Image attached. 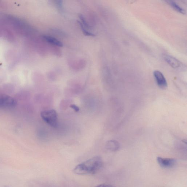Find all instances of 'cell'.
<instances>
[{
	"instance_id": "6da1fadb",
	"label": "cell",
	"mask_w": 187,
	"mask_h": 187,
	"mask_svg": "<svg viewBox=\"0 0 187 187\" xmlns=\"http://www.w3.org/2000/svg\"><path fill=\"white\" fill-rule=\"evenodd\" d=\"M103 166L101 157H95L77 165L73 169V172L78 175H92L98 172Z\"/></svg>"
},
{
	"instance_id": "7a4b0ae2",
	"label": "cell",
	"mask_w": 187,
	"mask_h": 187,
	"mask_svg": "<svg viewBox=\"0 0 187 187\" xmlns=\"http://www.w3.org/2000/svg\"><path fill=\"white\" fill-rule=\"evenodd\" d=\"M41 117L43 121L53 128L58 125V115L55 110H49L41 112Z\"/></svg>"
},
{
	"instance_id": "3957f363",
	"label": "cell",
	"mask_w": 187,
	"mask_h": 187,
	"mask_svg": "<svg viewBox=\"0 0 187 187\" xmlns=\"http://www.w3.org/2000/svg\"><path fill=\"white\" fill-rule=\"evenodd\" d=\"M16 104V101L12 97L6 95H0V107L11 108Z\"/></svg>"
},
{
	"instance_id": "277c9868",
	"label": "cell",
	"mask_w": 187,
	"mask_h": 187,
	"mask_svg": "<svg viewBox=\"0 0 187 187\" xmlns=\"http://www.w3.org/2000/svg\"><path fill=\"white\" fill-rule=\"evenodd\" d=\"M157 161L161 167L166 169H169L174 167L176 163V161L174 159L160 157L157 158Z\"/></svg>"
},
{
	"instance_id": "5b68a950",
	"label": "cell",
	"mask_w": 187,
	"mask_h": 187,
	"mask_svg": "<svg viewBox=\"0 0 187 187\" xmlns=\"http://www.w3.org/2000/svg\"><path fill=\"white\" fill-rule=\"evenodd\" d=\"M165 61L172 67L176 70H182L184 68L183 64L176 58L171 56L166 55L164 57Z\"/></svg>"
},
{
	"instance_id": "8992f818",
	"label": "cell",
	"mask_w": 187,
	"mask_h": 187,
	"mask_svg": "<svg viewBox=\"0 0 187 187\" xmlns=\"http://www.w3.org/2000/svg\"><path fill=\"white\" fill-rule=\"evenodd\" d=\"M154 76L158 86L161 88H165L167 87V84L165 76L161 72L159 71H155L153 72Z\"/></svg>"
},
{
	"instance_id": "52a82bcc",
	"label": "cell",
	"mask_w": 187,
	"mask_h": 187,
	"mask_svg": "<svg viewBox=\"0 0 187 187\" xmlns=\"http://www.w3.org/2000/svg\"><path fill=\"white\" fill-rule=\"evenodd\" d=\"M43 37V39L46 41L47 42L51 43L52 45L59 47H62L63 46V43L61 41L58 40L57 39L53 38V37L46 36V35H44Z\"/></svg>"
},
{
	"instance_id": "ba28073f",
	"label": "cell",
	"mask_w": 187,
	"mask_h": 187,
	"mask_svg": "<svg viewBox=\"0 0 187 187\" xmlns=\"http://www.w3.org/2000/svg\"><path fill=\"white\" fill-rule=\"evenodd\" d=\"M168 3L174 9L176 10L178 12H180L182 14H185L186 13V11L183 8L180 7V6L178 5L177 3L173 1H167Z\"/></svg>"
},
{
	"instance_id": "9c48e42d",
	"label": "cell",
	"mask_w": 187,
	"mask_h": 187,
	"mask_svg": "<svg viewBox=\"0 0 187 187\" xmlns=\"http://www.w3.org/2000/svg\"><path fill=\"white\" fill-rule=\"evenodd\" d=\"M107 149L112 151H115L117 150L118 148V145L117 143L114 142H110L107 143Z\"/></svg>"
},
{
	"instance_id": "30bf717a",
	"label": "cell",
	"mask_w": 187,
	"mask_h": 187,
	"mask_svg": "<svg viewBox=\"0 0 187 187\" xmlns=\"http://www.w3.org/2000/svg\"><path fill=\"white\" fill-rule=\"evenodd\" d=\"M80 26L81 27L82 30L84 34L86 36H94L95 35L93 34V33H91L90 32H89L88 30H87V29L84 28V26H83L81 25H80Z\"/></svg>"
},
{
	"instance_id": "8fae6325",
	"label": "cell",
	"mask_w": 187,
	"mask_h": 187,
	"mask_svg": "<svg viewBox=\"0 0 187 187\" xmlns=\"http://www.w3.org/2000/svg\"><path fill=\"white\" fill-rule=\"evenodd\" d=\"M70 107L72 109L74 110L76 112H78L80 111V108H79L78 106H77L75 105L72 104L70 105Z\"/></svg>"
},
{
	"instance_id": "7c38bea8",
	"label": "cell",
	"mask_w": 187,
	"mask_h": 187,
	"mask_svg": "<svg viewBox=\"0 0 187 187\" xmlns=\"http://www.w3.org/2000/svg\"><path fill=\"white\" fill-rule=\"evenodd\" d=\"M95 187H115L111 185H107V184H101Z\"/></svg>"
},
{
	"instance_id": "4fadbf2b",
	"label": "cell",
	"mask_w": 187,
	"mask_h": 187,
	"mask_svg": "<svg viewBox=\"0 0 187 187\" xmlns=\"http://www.w3.org/2000/svg\"><path fill=\"white\" fill-rule=\"evenodd\" d=\"M2 187H10L8 186H2Z\"/></svg>"
}]
</instances>
